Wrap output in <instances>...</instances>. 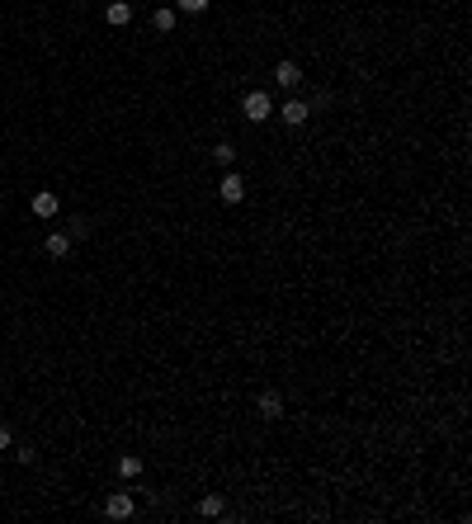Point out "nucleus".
Listing matches in <instances>:
<instances>
[{"label": "nucleus", "mask_w": 472, "mask_h": 524, "mask_svg": "<svg viewBox=\"0 0 472 524\" xmlns=\"http://www.w3.org/2000/svg\"><path fill=\"white\" fill-rule=\"evenodd\" d=\"M0 449H10V430L5 425H0Z\"/></svg>", "instance_id": "15"}, {"label": "nucleus", "mask_w": 472, "mask_h": 524, "mask_svg": "<svg viewBox=\"0 0 472 524\" xmlns=\"http://www.w3.org/2000/svg\"><path fill=\"white\" fill-rule=\"evenodd\" d=\"M105 515H109V520H128V515H132V496H128V491H114V496L105 500Z\"/></svg>", "instance_id": "4"}, {"label": "nucleus", "mask_w": 472, "mask_h": 524, "mask_svg": "<svg viewBox=\"0 0 472 524\" xmlns=\"http://www.w3.org/2000/svg\"><path fill=\"white\" fill-rule=\"evenodd\" d=\"M279 118H284L289 128H302V123L312 118V105H302V100H289V105L279 109Z\"/></svg>", "instance_id": "2"}, {"label": "nucleus", "mask_w": 472, "mask_h": 524, "mask_svg": "<svg viewBox=\"0 0 472 524\" xmlns=\"http://www.w3.org/2000/svg\"><path fill=\"white\" fill-rule=\"evenodd\" d=\"M199 510H203V515H222V496H203L199 500Z\"/></svg>", "instance_id": "11"}, {"label": "nucleus", "mask_w": 472, "mask_h": 524, "mask_svg": "<svg viewBox=\"0 0 472 524\" xmlns=\"http://www.w3.org/2000/svg\"><path fill=\"white\" fill-rule=\"evenodd\" d=\"M105 19H109L114 28L132 24V5H128V0H109V5H105Z\"/></svg>", "instance_id": "5"}, {"label": "nucleus", "mask_w": 472, "mask_h": 524, "mask_svg": "<svg viewBox=\"0 0 472 524\" xmlns=\"http://www.w3.org/2000/svg\"><path fill=\"white\" fill-rule=\"evenodd\" d=\"M118 472H123V477H137V472H142V458H132V453H128V458L118 463Z\"/></svg>", "instance_id": "12"}, {"label": "nucleus", "mask_w": 472, "mask_h": 524, "mask_svg": "<svg viewBox=\"0 0 472 524\" xmlns=\"http://www.w3.org/2000/svg\"><path fill=\"white\" fill-rule=\"evenodd\" d=\"M217 194H222V204H241V199H246V180H241V175H222Z\"/></svg>", "instance_id": "3"}, {"label": "nucleus", "mask_w": 472, "mask_h": 524, "mask_svg": "<svg viewBox=\"0 0 472 524\" xmlns=\"http://www.w3.org/2000/svg\"><path fill=\"white\" fill-rule=\"evenodd\" d=\"M241 114H246L251 123H264V118H269V95H264V90H251V95L241 100Z\"/></svg>", "instance_id": "1"}, {"label": "nucleus", "mask_w": 472, "mask_h": 524, "mask_svg": "<svg viewBox=\"0 0 472 524\" xmlns=\"http://www.w3.org/2000/svg\"><path fill=\"white\" fill-rule=\"evenodd\" d=\"M212 156L222 161V165H232V156H236V147H227V142H222V147H217V152H212Z\"/></svg>", "instance_id": "14"}, {"label": "nucleus", "mask_w": 472, "mask_h": 524, "mask_svg": "<svg viewBox=\"0 0 472 524\" xmlns=\"http://www.w3.org/2000/svg\"><path fill=\"white\" fill-rule=\"evenodd\" d=\"M152 24H156L161 33H170V28H175V10H170V5H165V10H156V15H152Z\"/></svg>", "instance_id": "10"}, {"label": "nucleus", "mask_w": 472, "mask_h": 524, "mask_svg": "<svg viewBox=\"0 0 472 524\" xmlns=\"http://www.w3.org/2000/svg\"><path fill=\"white\" fill-rule=\"evenodd\" d=\"M66 251H71V236H66V232H53V236H48V255H53V260H62Z\"/></svg>", "instance_id": "9"}, {"label": "nucleus", "mask_w": 472, "mask_h": 524, "mask_svg": "<svg viewBox=\"0 0 472 524\" xmlns=\"http://www.w3.org/2000/svg\"><path fill=\"white\" fill-rule=\"evenodd\" d=\"M57 208H62V204H57V194H48V189H43V194H33V213H38V217H57Z\"/></svg>", "instance_id": "7"}, {"label": "nucleus", "mask_w": 472, "mask_h": 524, "mask_svg": "<svg viewBox=\"0 0 472 524\" xmlns=\"http://www.w3.org/2000/svg\"><path fill=\"white\" fill-rule=\"evenodd\" d=\"M274 80H279V85H298V80H302V71H298V62H279V66H274Z\"/></svg>", "instance_id": "8"}, {"label": "nucleus", "mask_w": 472, "mask_h": 524, "mask_svg": "<svg viewBox=\"0 0 472 524\" xmlns=\"http://www.w3.org/2000/svg\"><path fill=\"white\" fill-rule=\"evenodd\" d=\"M260 416L264 420H279V416H284V397H279V392H260Z\"/></svg>", "instance_id": "6"}, {"label": "nucleus", "mask_w": 472, "mask_h": 524, "mask_svg": "<svg viewBox=\"0 0 472 524\" xmlns=\"http://www.w3.org/2000/svg\"><path fill=\"white\" fill-rule=\"evenodd\" d=\"M180 10H184V15H203V10H208V0H180Z\"/></svg>", "instance_id": "13"}]
</instances>
